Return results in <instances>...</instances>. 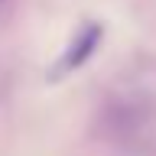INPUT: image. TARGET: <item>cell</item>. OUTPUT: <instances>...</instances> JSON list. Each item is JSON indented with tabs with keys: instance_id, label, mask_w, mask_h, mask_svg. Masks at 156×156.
<instances>
[{
	"instance_id": "1",
	"label": "cell",
	"mask_w": 156,
	"mask_h": 156,
	"mask_svg": "<svg viewBox=\"0 0 156 156\" xmlns=\"http://www.w3.org/2000/svg\"><path fill=\"white\" fill-rule=\"evenodd\" d=\"M107 120H111V133L120 140V143H133L136 133L140 136H150V130H153V114H146V107H136L130 104V101H124V104H117L107 111Z\"/></svg>"
},
{
	"instance_id": "2",
	"label": "cell",
	"mask_w": 156,
	"mask_h": 156,
	"mask_svg": "<svg viewBox=\"0 0 156 156\" xmlns=\"http://www.w3.org/2000/svg\"><path fill=\"white\" fill-rule=\"evenodd\" d=\"M101 36H104V26H101V23H88V26H81V33H78V36L68 42L65 55L58 58L55 72H58V75H65V72H75V68H81L88 58L98 52V46H101Z\"/></svg>"
}]
</instances>
